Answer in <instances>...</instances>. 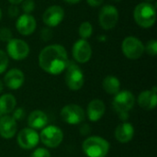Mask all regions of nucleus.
Instances as JSON below:
<instances>
[{"mask_svg": "<svg viewBox=\"0 0 157 157\" xmlns=\"http://www.w3.org/2000/svg\"><path fill=\"white\" fill-rule=\"evenodd\" d=\"M65 84L73 91L80 90L85 83V76L82 69L75 61H68L65 68Z\"/></svg>", "mask_w": 157, "mask_h": 157, "instance_id": "obj_5", "label": "nucleus"}, {"mask_svg": "<svg viewBox=\"0 0 157 157\" xmlns=\"http://www.w3.org/2000/svg\"><path fill=\"white\" fill-rule=\"evenodd\" d=\"M107 40V38H106L105 35H101V36L98 37V40H100V41H104V40Z\"/></svg>", "mask_w": 157, "mask_h": 157, "instance_id": "obj_36", "label": "nucleus"}, {"mask_svg": "<svg viewBox=\"0 0 157 157\" xmlns=\"http://www.w3.org/2000/svg\"><path fill=\"white\" fill-rule=\"evenodd\" d=\"M112 1H114V2H121V0H112Z\"/></svg>", "mask_w": 157, "mask_h": 157, "instance_id": "obj_39", "label": "nucleus"}, {"mask_svg": "<svg viewBox=\"0 0 157 157\" xmlns=\"http://www.w3.org/2000/svg\"><path fill=\"white\" fill-rule=\"evenodd\" d=\"M73 58L76 63H86L92 57V48L86 40L80 39L76 40L72 49Z\"/></svg>", "mask_w": 157, "mask_h": 157, "instance_id": "obj_11", "label": "nucleus"}, {"mask_svg": "<svg viewBox=\"0 0 157 157\" xmlns=\"http://www.w3.org/2000/svg\"><path fill=\"white\" fill-rule=\"evenodd\" d=\"M138 105L140 108L145 110H151L156 108L157 104V88L154 86L151 90H144L143 91L138 98Z\"/></svg>", "mask_w": 157, "mask_h": 157, "instance_id": "obj_16", "label": "nucleus"}, {"mask_svg": "<svg viewBox=\"0 0 157 157\" xmlns=\"http://www.w3.org/2000/svg\"><path fill=\"white\" fill-rule=\"evenodd\" d=\"M3 88H4V85H3V82L0 80V93L3 91Z\"/></svg>", "mask_w": 157, "mask_h": 157, "instance_id": "obj_37", "label": "nucleus"}, {"mask_svg": "<svg viewBox=\"0 0 157 157\" xmlns=\"http://www.w3.org/2000/svg\"><path fill=\"white\" fill-rule=\"evenodd\" d=\"M145 1H147V2H149V3H150V2H152V1H155V0H145Z\"/></svg>", "mask_w": 157, "mask_h": 157, "instance_id": "obj_40", "label": "nucleus"}, {"mask_svg": "<svg viewBox=\"0 0 157 157\" xmlns=\"http://www.w3.org/2000/svg\"><path fill=\"white\" fill-rule=\"evenodd\" d=\"M68 54L65 48L60 44H52L44 47L39 54V65L47 74L58 75L63 73L68 63Z\"/></svg>", "mask_w": 157, "mask_h": 157, "instance_id": "obj_1", "label": "nucleus"}, {"mask_svg": "<svg viewBox=\"0 0 157 157\" xmlns=\"http://www.w3.org/2000/svg\"><path fill=\"white\" fill-rule=\"evenodd\" d=\"M53 31L52 28L49 27H44L40 30V38L43 41H49L52 39Z\"/></svg>", "mask_w": 157, "mask_h": 157, "instance_id": "obj_28", "label": "nucleus"}, {"mask_svg": "<svg viewBox=\"0 0 157 157\" xmlns=\"http://www.w3.org/2000/svg\"><path fill=\"white\" fill-rule=\"evenodd\" d=\"M17 142L22 149L30 150L38 145L40 142V135L35 130L31 128H25L18 132Z\"/></svg>", "mask_w": 157, "mask_h": 157, "instance_id": "obj_12", "label": "nucleus"}, {"mask_svg": "<svg viewBox=\"0 0 157 157\" xmlns=\"http://www.w3.org/2000/svg\"><path fill=\"white\" fill-rule=\"evenodd\" d=\"M133 18L137 25L144 29L153 27L156 20V7L149 2L138 4L133 10Z\"/></svg>", "mask_w": 157, "mask_h": 157, "instance_id": "obj_2", "label": "nucleus"}, {"mask_svg": "<svg viewBox=\"0 0 157 157\" xmlns=\"http://www.w3.org/2000/svg\"><path fill=\"white\" fill-rule=\"evenodd\" d=\"M25 116V111L23 109L21 108H17V109H14L13 110V115L11 116L16 121H21Z\"/></svg>", "mask_w": 157, "mask_h": 157, "instance_id": "obj_30", "label": "nucleus"}, {"mask_svg": "<svg viewBox=\"0 0 157 157\" xmlns=\"http://www.w3.org/2000/svg\"><path fill=\"white\" fill-rule=\"evenodd\" d=\"M65 3H67V4H70V5H75V4H77V3H79L81 0H63Z\"/></svg>", "mask_w": 157, "mask_h": 157, "instance_id": "obj_34", "label": "nucleus"}, {"mask_svg": "<svg viewBox=\"0 0 157 157\" xmlns=\"http://www.w3.org/2000/svg\"><path fill=\"white\" fill-rule=\"evenodd\" d=\"M8 56L6 54V52H5L3 50L0 49V75L3 74L8 66Z\"/></svg>", "mask_w": 157, "mask_h": 157, "instance_id": "obj_25", "label": "nucleus"}, {"mask_svg": "<svg viewBox=\"0 0 157 157\" xmlns=\"http://www.w3.org/2000/svg\"><path fill=\"white\" fill-rule=\"evenodd\" d=\"M6 54L15 61H22L29 54V44L21 39H11L6 42Z\"/></svg>", "mask_w": 157, "mask_h": 157, "instance_id": "obj_8", "label": "nucleus"}, {"mask_svg": "<svg viewBox=\"0 0 157 157\" xmlns=\"http://www.w3.org/2000/svg\"><path fill=\"white\" fill-rule=\"evenodd\" d=\"M37 28V22L33 16L30 14H22L18 16L16 22V29L17 32L23 36L31 35Z\"/></svg>", "mask_w": 157, "mask_h": 157, "instance_id": "obj_14", "label": "nucleus"}, {"mask_svg": "<svg viewBox=\"0 0 157 157\" xmlns=\"http://www.w3.org/2000/svg\"><path fill=\"white\" fill-rule=\"evenodd\" d=\"M79 131H80V133H81L83 136H86V135H88V134L91 132L90 126H89L88 124H86V123H84V124L80 127Z\"/></svg>", "mask_w": 157, "mask_h": 157, "instance_id": "obj_32", "label": "nucleus"}, {"mask_svg": "<svg viewBox=\"0 0 157 157\" xmlns=\"http://www.w3.org/2000/svg\"><path fill=\"white\" fill-rule=\"evenodd\" d=\"M21 8L24 14H30L35 9V2L33 0H23L21 2Z\"/></svg>", "mask_w": 157, "mask_h": 157, "instance_id": "obj_26", "label": "nucleus"}, {"mask_svg": "<svg viewBox=\"0 0 157 157\" xmlns=\"http://www.w3.org/2000/svg\"><path fill=\"white\" fill-rule=\"evenodd\" d=\"M102 87L106 93L109 95H116L120 92L121 82L119 78L114 75H108L103 79Z\"/></svg>", "mask_w": 157, "mask_h": 157, "instance_id": "obj_21", "label": "nucleus"}, {"mask_svg": "<svg viewBox=\"0 0 157 157\" xmlns=\"http://www.w3.org/2000/svg\"><path fill=\"white\" fill-rule=\"evenodd\" d=\"M17 105V100L12 94H5L0 97V113L8 114L12 112Z\"/></svg>", "mask_w": 157, "mask_h": 157, "instance_id": "obj_22", "label": "nucleus"}, {"mask_svg": "<svg viewBox=\"0 0 157 157\" xmlns=\"http://www.w3.org/2000/svg\"><path fill=\"white\" fill-rule=\"evenodd\" d=\"M121 50L126 58L130 60H137L143 56L144 52V45L138 38L129 36L122 40Z\"/></svg>", "mask_w": 157, "mask_h": 157, "instance_id": "obj_6", "label": "nucleus"}, {"mask_svg": "<svg viewBox=\"0 0 157 157\" xmlns=\"http://www.w3.org/2000/svg\"><path fill=\"white\" fill-rule=\"evenodd\" d=\"M28 124L33 130H42L48 124V117L42 110L36 109L28 117Z\"/></svg>", "mask_w": 157, "mask_h": 157, "instance_id": "obj_20", "label": "nucleus"}, {"mask_svg": "<svg viewBox=\"0 0 157 157\" xmlns=\"http://www.w3.org/2000/svg\"><path fill=\"white\" fill-rule=\"evenodd\" d=\"M40 140L45 146L49 148H56L62 144L63 140V133L57 126H46L40 132Z\"/></svg>", "mask_w": 157, "mask_h": 157, "instance_id": "obj_7", "label": "nucleus"}, {"mask_svg": "<svg viewBox=\"0 0 157 157\" xmlns=\"http://www.w3.org/2000/svg\"><path fill=\"white\" fill-rule=\"evenodd\" d=\"M106 112V106L100 99H93L88 103L86 114L89 121L93 122L98 121Z\"/></svg>", "mask_w": 157, "mask_h": 157, "instance_id": "obj_18", "label": "nucleus"}, {"mask_svg": "<svg viewBox=\"0 0 157 157\" xmlns=\"http://www.w3.org/2000/svg\"><path fill=\"white\" fill-rule=\"evenodd\" d=\"M11 39H12V31L6 27L0 28V40L4 42H8Z\"/></svg>", "mask_w": 157, "mask_h": 157, "instance_id": "obj_27", "label": "nucleus"}, {"mask_svg": "<svg viewBox=\"0 0 157 157\" xmlns=\"http://www.w3.org/2000/svg\"><path fill=\"white\" fill-rule=\"evenodd\" d=\"M7 13H8V16L11 17H17L19 16V8L17 7V6L16 5H11L8 9H7Z\"/></svg>", "mask_w": 157, "mask_h": 157, "instance_id": "obj_31", "label": "nucleus"}, {"mask_svg": "<svg viewBox=\"0 0 157 157\" xmlns=\"http://www.w3.org/2000/svg\"><path fill=\"white\" fill-rule=\"evenodd\" d=\"M82 150L87 157H106L109 151V144L102 137L90 136L84 141Z\"/></svg>", "mask_w": 157, "mask_h": 157, "instance_id": "obj_4", "label": "nucleus"}, {"mask_svg": "<svg viewBox=\"0 0 157 157\" xmlns=\"http://www.w3.org/2000/svg\"><path fill=\"white\" fill-rule=\"evenodd\" d=\"M93 33V26L89 21H84L80 24L78 29V34L83 40H87Z\"/></svg>", "mask_w": 157, "mask_h": 157, "instance_id": "obj_23", "label": "nucleus"}, {"mask_svg": "<svg viewBox=\"0 0 157 157\" xmlns=\"http://www.w3.org/2000/svg\"><path fill=\"white\" fill-rule=\"evenodd\" d=\"M135 98L131 91L122 90L115 95L112 101V108L118 114L119 118L124 121L129 119V111L133 108Z\"/></svg>", "mask_w": 157, "mask_h": 157, "instance_id": "obj_3", "label": "nucleus"}, {"mask_svg": "<svg viewBox=\"0 0 157 157\" xmlns=\"http://www.w3.org/2000/svg\"><path fill=\"white\" fill-rule=\"evenodd\" d=\"M134 136V128L132 123L124 121L118 125L115 130V138L121 144H127Z\"/></svg>", "mask_w": 157, "mask_h": 157, "instance_id": "obj_19", "label": "nucleus"}, {"mask_svg": "<svg viewBox=\"0 0 157 157\" xmlns=\"http://www.w3.org/2000/svg\"><path fill=\"white\" fill-rule=\"evenodd\" d=\"M1 115H2V114H1V113H0V117H1Z\"/></svg>", "mask_w": 157, "mask_h": 157, "instance_id": "obj_41", "label": "nucleus"}, {"mask_svg": "<svg viewBox=\"0 0 157 157\" xmlns=\"http://www.w3.org/2000/svg\"><path fill=\"white\" fill-rule=\"evenodd\" d=\"M11 5H16V6H17L18 4H21V2L23 1V0H7Z\"/></svg>", "mask_w": 157, "mask_h": 157, "instance_id": "obj_35", "label": "nucleus"}, {"mask_svg": "<svg viewBox=\"0 0 157 157\" xmlns=\"http://www.w3.org/2000/svg\"><path fill=\"white\" fill-rule=\"evenodd\" d=\"M119 11L112 5H105L101 7L98 15V21L101 28L105 30H109L115 28L119 21Z\"/></svg>", "mask_w": 157, "mask_h": 157, "instance_id": "obj_9", "label": "nucleus"}, {"mask_svg": "<svg viewBox=\"0 0 157 157\" xmlns=\"http://www.w3.org/2000/svg\"><path fill=\"white\" fill-rule=\"evenodd\" d=\"M144 52H146L151 56L157 55V40H150L144 46Z\"/></svg>", "mask_w": 157, "mask_h": 157, "instance_id": "obj_24", "label": "nucleus"}, {"mask_svg": "<svg viewBox=\"0 0 157 157\" xmlns=\"http://www.w3.org/2000/svg\"><path fill=\"white\" fill-rule=\"evenodd\" d=\"M103 1L104 0H86L87 4L92 6V7H98V6H100L102 4H103Z\"/></svg>", "mask_w": 157, "mask_h": 157, "instance_id": "obj_33", "label": "nucleus"}, {"mask_svg": "<svg viewBox=\"0 0 157 157\" xmlns=\"http://www.w3.org/2000/svg\"><path fill=\"white\" fill-rule=\"evenodd\" d=\"M25 81V75L23 72L17 68H13L7 71L4 77V84L12 90H17L20 88Z\"/></svg>", "mask_w": 157, "mask_h": 157, "instance_id": "obj_15", "label": "nucleus"}, {"mask_svg": "<svg viewBox=\"0 0 157 157\" xmlns=\"http://www.w3.org/2000/svg\"><path fill=\"white\" fill-rule=\"evenodd\" d=\"M64 10L58 5L49 6L42 14V21L49 28L57 27L63 20Z\"/></svg>", "mask_w": 157, "mask_h": 157, "instance_id": "obj_13", "label": "nucleus"}, {"mask_svg": "<svg viewBox=\"0 0 157 157\" xmlns=\"http://www.w3.org/2000/svg\"><path fill=\"white\" fill-rule=\"evenodd\" d=\"M2 18V11H1V9H0V19Z\"/></svg>", "mask_w": 157, "mask_h": 157, "instance_id": "obj_38", "label": "nucleus"}, {"mask_svg": "<svg viewBox=\"0 0 157 157\" xmlns=\"http://www.w3.org/2000/svg\"><path fill=\"white\" fill-rule=\"evenodd\" d=\"M17 121L11 116L0 117V136L4 139H11L17 133Z\"/></svg>", "mask_w": 157, "mask_h": 157, "instance_id": "obj_17", "label": "nucleus"}, {"mask_svg": "<svg viewBox=\"0 0 157 157\" xmlns=\"http://www.w3.org/2000/svg\"><path fill=\"white\" fill-rule=\"evenodd\" d=\"M61 118L67 124L77 125L85 121L86 113L79 105L68 104L62 109Z\"/></svg>", "mask_w": 157, "mask_h": 157, "instance_id": "obj_10", "label": "nucleus"}, {"mask_svg": "<svg viewBox=\"0 0 157 157\" xmlns=\"http://www.w3.org/2000/svg\"><path fill=\"white\" fill-rule=\"evenodd\" d=\"M30 157H51V154L47 149L40 147L32 152Z\"/></svg>", "mask_w": 157, "mask_h": 157, "instance_id": "obj_29", "label": "nucleus"}]
</instances>
